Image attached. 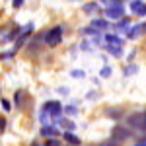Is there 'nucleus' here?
I'll use <instances>...</instances> for the list:
<instances>
[{"label": "nucleus", "mask_w": 146, "mask_h": 146, "mask_svg": "<svg viewBox=\"0 0 146 146\" xmlns=\"http://www.w3.org/2000/svg\"><path fill=\"white\" fill-rule=\"evenodd\" d=\"M60 39H62V29H60V27H53V29L45 35V41H47L49 47H56L60 43Z\"/></svg>", "instance_id": "obj_1"}, {"label": "nucleus", "mask_w": 146, "mask_h": 146, "mask_svg": "<svg viewBox=\"0 0 146 146\" xmlns=\"http://www.w3.org/2000/svg\"><path fill=\"white\" fill-rule=\"evenodd\" d=\"M105 16H107L109 20H119V18L123 16V6L113 4L111 8H107V10H105Z\"/></svg>", "instance_id": "obj_2"}, {"label": "nucleus", "mask_w": 146, "mask_h": 146, "mask_svg": "<svg viewBox=\"0 0 146 146\" xmlns=\"http://www.w3.org/2000/svg\"><path fill=\"white\" fill-rule=\"evenodd\" d=\"M129 123L136 129H144V113H136L133 117H129Z\"/></svg>", "instance_id": "obj_3"}, {"label": "nucleus", "mask_w": 146, "mask_h": 146, "mask_svg": "<svg viewBox=\"0 0 146 146\" xmlns=\"http://www.w3.org/2000/svg\"><path fill=\"white\" fill-rule=\"evenodd\" d=\"M60 103L58 101H49V103H45V111H49L51 115H58L60 113Z\"/></svg>", "instance_id": "obj_4"}, {"label": "nucleus", "mask_w": 146, "mask_h": 146, "mask_svg": "<svg viewBox=\"0 0 146 146\" xmlns=\"http://www.w3.org/2000/svg\"><path fill=\"white\" fill-rule=\"evenodd\" d=\"M131 8H133V12L140 14V16H144V12H146V8H144V2H142V0H135V2L131 4Z\"/></svg>", "instance_id": "obj_5"}, {"label": "nucleus", "mask_w": 146, "mask_h": 146, "mask_svg": "<svg viewBox=\"0 0 146 146\" xmlns=\"http://www.w3.org/2000/svg\"><path fill=\"white\" fill-rule=\"evenodd\" d=\"M105 41H107L109 45H113V47H121V39H119V37H115V35H107V37H105Z\"/></svg>", "instance_id": "obj_6"}, {"label": "nucleus", "mask_w": 146, "mask_h": 146, "mask_svg": "<svg viewBox=\"0 0 146 146\" xmlns=\"http://www.w3.org/2000/svg\"><path fill=\"white\" fill-rule=\"evenodd\" d=\"M64 140H68V142H72V144H78L80 140L76 138L74 135H70V133H64Z\"/></svg>", "instance_id": "obj_7"}, {"label": "nucleus", "mask_w": 146, "mask_h": 146, "mask_svg": "<svg viewBox=\"0 0 146 146\" xmlns=\"http://www.w3.org/2000/svg\"><path fill=\"white\" fill-rule=\"evenodd\" d=\"M41 133H43L45 136H55V135H56V131H55V129H51V127H45Z\"/></svg>", "instance_id": "obj_8"}, {"label": "nucleus", "mask_w": 146, "mask_h": 146, "mask_svg": "<svg viewBox=\"0 0 146 146\" xmlns=\"http://www.w3.org/2000/svg\"><path fill=\"white\" fill-rule=\"evenodd\" d=\"M45 146H60V144H58V140H47Z\"/></svg>", "instance_id": "obj_9"}, {"label": "nucleus", "mask_w": 146, "mask_h": 146, "mask_svg": "<svg viewBox=\"0 0 146 146\" xmlns=\"http://www.w3.org/2000/svg\"><path fill=\"white\" fill-rule=\"evenodd\" d=\"M94 25H96V27H101V29L107 27V23H105V22H94Z\"/></svg>", "instance_id": "obj_10"}, {"label": "nucleus", "mask_w": 146, "mask_h": 146, "mask_svg": "<svg viewBox=\"0 0 146 146\" xmlns=\"http://www.w3.org/2000/svg\"><path fill=\"white\" fill-rule=\"evenodd\" d=\"M4 127H6V121H4V119H2V117H0V133H2V131H4Z\"/></svg>", "instance_id": "obj_11"}, {"label": "nucleus", "mask_w": 146, "mask_h": 146, "mask_svg": "<svg viewBox=\"0 0 146 146\" xmlns=\"http://www.w3.org/2000/svg\"><path fill=\"white\" fill-rule=\"evenodd\" d=\"M22 4H23V0H14V6H16V8H20Z\"/></svg>", "instance_id": "obj_12"}]
</instances>
